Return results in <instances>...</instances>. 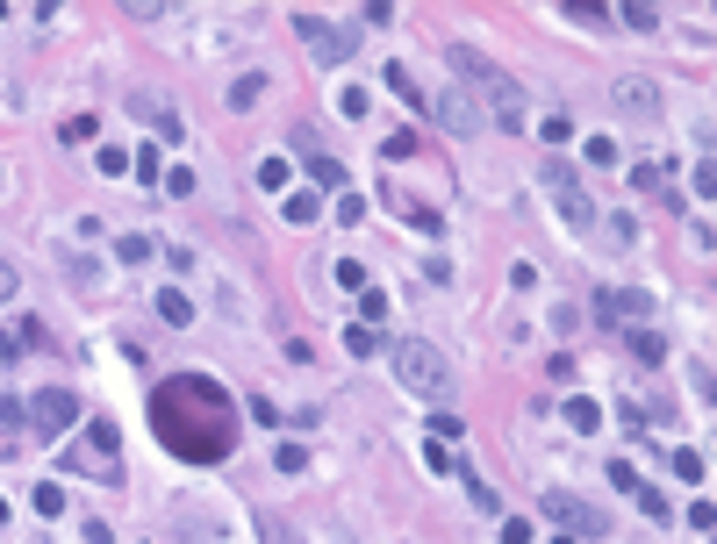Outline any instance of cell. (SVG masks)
<instances>
[{"label":"cell","instance_id":"6da1fadb","mask_svg":"<svg viewBox=\"0 0 717 544\" xmlns=\"http://www.w3.org/2000/svg\"><path fill=\"white\" fill-rule=\"evenodd\" d=\"M445 65H452V80H474V93L488 100V122H495V129L524 136V87H516V80L495 65V58H488V51H474V43H452V51H445Z\"/></svg>","mask_w":717,"mask_h":544},{"label":"cell","instance_id":"7a4b0ae2","mask_svg":"<svg viewBox=\"0 0 717 544\" xmlns=\"http://www.w3.org/2000/svg\"><path fill=\"white\" fill-rule=\"evenodd\" d=\"M388 372L410 387L416 401H445V394H452V380H459L452 359H445L430 337H402V344H388Z\"/></svg>","mask_w":717,"mask_h":544},{"label":"cell","instance_id":"3957f363","mask_svg":"<svg viewBox=\"0 0 717 544\" xmlns=\"http://www.w3.org/2000/svg\"><path fill=\"white\" fill-rule=\"evenodd\" d=\"M538 509H545V523H552L560 538H610V516H603L596 502L567 494V487H545V494H538Z\"/></svg>","mask_w":717,"mask_h":544},{"label":"cell","instance_id":"277c9868","mask_svg":"<svg viewBox=\"0 0 717 544\" xmlns=\"http://www.w3.org/2000/svg\"><path fill=\"white\" fill-rule=\"evenodd\" d=\"M295 36L308 43L316 65H344V58L359 51V29H337V22H323V14H295Z\"/></svg>","mask_w":717,"mask_h":544},{"label":"cell","instance_id":"5b68a950","mask_svg":"<svg viewBox=\"0 0 717 544\" xmlns=\"http://www.w3.org/2000/svg\"><path fill=\"white\" fill-rule=\"evenodd\" d=\"M430 115H438V129H445V136H459V144H474V136L488 129V115H481V100H474L467 87H445L438 100H430Z\"/></svg>","mask_w":717,"mask_h":544},{"label":"cell","instance_id":"8992f818","mask_svg":"<svg viewBox=\"0 0 717 544\" xmlns=\"http://www.w3.org/2000/svg\"><path fill=\"white\" fill-rule=\"evenodd\" d=\"M545 186H552V208H560V222H567V230H596V215H603V208L589 201V186L567 180V165H560V158L545 165Z\"/></svg>","mask_w":717,"mask_h":544},{"label":"cell","instance_id":"52a82bcc","mask_svg":"<svg viewBox=\"0 0 717 544\" xmlns=\"http://www.w3.org/2000/svg\"><path fill=\"white\" fill-rule=\"evenodd\" d=\"M29 423H36L43 437H65V430L80 423V394H65V387H36V394H29Z\"/></svg>","mask_w":717,"mask_h":544},{"label":"cell","instance_id":"ba28073f","mask_svg":"<svg viewBox=\"0 0 717 544\" xmlns=\"http://www.w3.org/2000/svg\"><path fill=\"white\" fill-rule=\"evenodd\" d=\"M295 151L308 158V180H316V193H337V186H344V165L323 151V136H316V129H295Z\"/></svg>","mask_w":717,"mask_h":544},{"label":"cell","instance_id":"9c48e42d","mask_svg":"<svg viewBox=\"0 0 717 544\" xmlns=\"http://www.w3.org/2000/svg\"><path fill=\"white\" fill-rule=\"evenodd\" d=\"M129 115H144V122H158V136H165V144H180V115H173V108H158L151 93H129Z\"/></svg>","mask_w":717,"mask_h":544},{"label":"cell","instance_id":"30bf717a","mask_svg":"<svg viewBox=\"0 0 717 544\" xmlns=\"http://www.w3.org/2000/svg\"><path fill=\"white\" fill-rule=\"evenodd\" d=\"M617 108H624V115H653V108H660L653 80H617Z\"/></svg>","mask_w":717,"mask_h":544},{"label":"cell","instance_id":"8fae6325","mask_svg":"<svg viewBox=\"0 0 717 544\" xmlns=\"http://www.w3.org/2000/svg\"><path fill=\"white\" fill-rule=\"evenodd\" d=\"M596 308H610V323H638L646 315V294H624V286H603Z\"/></svg>","mask_w":717,"mask_h":544},{"label":"cell","instance_id":"7c38bea8","mask_svg":"<svg viewBox=\"0 0 717 544\" xmlns=\"http://www.w3.org/2000/svg\"><path fill=\"white\" fill-rule=\"evenodd\" d=\"M259 93H266V72H244V80H230V115H244V108H259Z\"/></svg>","mask_w":717,"mask_h":544},{"label":"cell","instance_id":"4fadbf2b","mask_svg":"<svg viewBox=\"0 0 717 544\" xmlns=\"http://www.w3.org/2000/svg\"><path fill=\"white\" fill-rule=\"evenodd\" d=\"M115 258H122V266H151V258H158V244H151L144 230H129V237H115Z\"/></svg>","mask_w":717,"mask_h":544},{"label":"cell","instance_id":"5bb4252c","mask_svg":"<svg viewBox=\"0 0 717 544\" xmlns=\"http://www.w3.org/2000/svg\"><path fill=\"white\" fill-rule=\"evenodd\" d=\"M631 186H638V193H660L667 208H682V201L667 193V165H631Z\"/></svg>","mask_w":717,"mask_h":544},{"label":"cell","instance_id":"9a60e30c","mask_svg":"<svg viewBox=\"0 0 717 544\" xmlns=\"http://www.w3.org/2000/svg\"><path fill=\"white\" fill-rule=\"evenodd\" d=\"M359 323H366V330L388 323V294H381V286H359Z\"/></svg>","mask_w":717,"mask_h":544},{"label":"cell","instance_id":"2e32d148","mask_svg":"<svg viewBox=\"0 0 717 544\" xmlns=\"http://www.w3.org/2000/svg\"><path fill=\"white\" fill-rule=\"evenodd\" d=\"M596 423H603V408H596L589 394H574V401H567V430L581 437V430H596Z\"/></svg>","mask_w":717,"mask_h":544},{"label":"cell","instance_id":"e0dca14e","mask_svg":"<svg viewBox=\"0 0 717 544\" xmlns=\"http://www.w3.org/2000/svg\"><path fill=\"white\" fill-rule=\"evenodd\" d=\"M631 352H638L646 365H660L667 359V337H660V330H631Z\"/></svg>","mask_w":717,"mask_h":544},{"label":"cell","instance_id":"ac0fdd59","mask_svg":"<svg viewBox=\"0 0 717 544\" xmlns=\"http://www.w3.org/2000/svg\"><path fill=\"white\" fill-rule=\"evenodd\" d=\"M280 208H288V222H316L323 215V193H288Z\"/></svg>","mask_w":717,"mask_h":544},{"label":"cell","instance_id":"d6986e66","mask_svg":"<svg viewBox=\"0 0 717 544\" xmlns=\"http://www.w3.org/2000/svg\"><path fill=\"white\" fill-rule=\"evenodd\" d=\"M158 315H165V323H173V330H187V323H194V308H187V301H180V294H173V286H165V294H158Z\"/></svg>","mask_w":717,"mask_h":544},{"label":"cell","instance_id":"ffe728a7","mask_svg":"<svg viewBox=\"0 0 717 544\" xmlns=\"http://www.w3.org/2000/svg\"><path fill=\"white\" fill-rule=\"evenodd\" d=\"M344 352H359V359H373V352H381V330H366V323H352V330H344Z\"/></svg>","mask_w":717,"mask_h":544},{"label":"cell","instance_id":"44dd1931","mask_svg":"<svg viewBox=\"0 0 717 544\" xmlns=\"http://www.w3.org/2000/svg\"><path fill=\"white\" fill-rule=\"evenodd\" d=\"M381 87L395 93V100H423V87H416V80L402 72V65H388V80H381Z\"/></svg>","mask_w":717,"mask_h":544},{"label":"cell","instance_id":"7402d4cb","mask_svg":"<svg viewBox=\"0 0 717 544\" xmlns=\"http://www.w3.org/2000/svg\"><path fill=\"white\" fill-rule=\"evenodd\" d=\"M459 430H467L459 416H430V445H445V452H452V445H459Z\"/></svg>","mask_w":717,"mask_h":544},{"label":"cell","instance_id":"603a6c76","mask_svg":"<svg viewBox=\"0 0 717 544\" xmlns=\"http://www.w3.org/2000/svg\"><path fill=\"white\" fill-rule=\"evenodd\" d=\"M467 502H474V509H481V516H495V509H503V494H495V487H488V480H467Z\"/></svg>","mask_w":717,"mask_h":544},{"label":"cell","instance_id":"cb8c5ba5","mask_svg":"<svg viewBox=\"0 0 717 544\" xmlns=\"http://www.w3.org/2000/svg\"><path fill=\"white\" fill-rule=\"evenodd\" d=\"M259 186L280 193V186H288V158H259Z\"/></svg>","mask_w":717,"mask_h":544},{"label":"cell","instance_id":"d4e9b609","mask_svg":"<svg viewBox=\"0 0 717 544\" xmlns=\"http://www.w3.org/2000/svg\"><path fill=\"white\" fill-rule=\"evenodd\" d=\"M689 193H696V201H711V193H717V165H711V158H696V180H689Z\"/></svg>","mask_w":717,"mask_h":544},{"label":"cell","instance_id":"484cf974","mask_svg":"<svg viewBox=\"0 0 717 544\" xmlns=\"http://www.w3.org/2000/svg\"><path fill=\"white\" fill-rule=\"evenodd\" d=\"M624 29H660V7H617Z\"/></svg>","mask_w":717,"mask_h":544},{"label":"cell","instance_id":"4316f807","mask_svg":"<svg viewBox=\"0 0 717 544\" xmlns=\"http://www.w3.org/2000/svg\"><path fill=\"white\" fill-rule=\"evenodd\" d=\"M36 516H65V487H58V480L36 487Z\"/></svg>","mask_w":717,"mask_h":544},{"label":"cell","instance_id":"83f0119b","mask_svg":"<svg viewBox=\"0 0 717 544\" xmlns=\"http://www.w3.org/2000/svg\"><path fill=\"white\" fill-rule=\"evenodd\" d=\"M29 423V401H14V394H0V430H22Z\"/></svg>","mask_w":717,"mask_h":544},{"label":"cell","instance_id":"f1b7e54d","mask_svg":"<svg viewBox=\"0 0 717 544\" xmlns=\"http://www.w3.org/2000/svg\"><path fill=\"white\" fill-rule=\"evenodd\" d=\"M337 108H344V122H359L366 115V87H337Z\"/></svg>","mask_w":717,"mask_h":544},{"label":"cell","instance_id":"f546056e","mask_svg":"<svg viewBox=\"0 0 717 544\" xmlns=\"http://www.w3.org/2000/svg\"><path fill=\"white\" fill-rule=\"evenodd\" d=\"M337 286L359 294V286H366V266H359V258H337Z\"/></svg>","mask_w":717,"mask_h":544},{"label":"cell","instance_id":"4dcf8cb0","mask_svg":"<svg viewBox=\"0 0 717 544\" xmlns=\"http://www.w3.org/2000/svg\"><path fill=\"white\" fill-rule=\"evenodd\" d=\"M581 151H589V165H617V144H610V136H589Z\"/></svg>","mask_w":717,"mask_h":544},{"label":"cell","instance_id":"1f68e13d","mask_svg":"<svg viewBox=\"0 0 717 544\" xmlns=\"http://www.w3.org/2000/svg\"><path fill=\"white\" fill-rule=\"evenodd\" d=\"M675 473H682V480L696 487V480H703V458H696V452H689V445H682V452H675Z\"/></svg>","mask_w":717,"mask_h":544},{"label":"cell","instance_id":"d6a6232c","mask_svg":"<svg viewBox=\"0 0 717 544\" xmlns=\"http://www.w3.org/2000/svg\"><path fill=\"white\" fill-rule=\"evenodd\" d=\"M165 193H173V201H187V193H194V173H187V165H173V173H165Z\"/></svg>","mask_w":717,"mask_h":544},{"label":"cell","instance_id":"836d02e7","mask_svg":"<svg viewBox=\"0 0 717 544\" xmlns=\"http://www.w3.org/2000/svg\"><path fill=\"white\" fill-rule=\"evenodd\" d=\"M631 494H638V509H646V516H667V502H660V487H646V480H638Z\"/></svg>","mask_w":717,"mask_h":544},{"label":"cell","instance_id":"e575fe53","mask_svg":"<svg viewBox=\"0 0 717 544\" xmlns=\"http://www.w3.org/2000/svg\"><path fill=\"white\" fill-rule=\"evenodd\" d=\"M410 151H416V136H410V129H395V136L381 144V158H410Z\"/></svg>","mask_w":717,"mask_h":544},{"label":"cell","instance_id":"d590c367","mask_svg":"<svg viewBox=\"0 0 717 544\" xmlns=\"http://www.w3.org/2000/svg\"><path fill=\"white\" fill-rule=\"evenodd\" d=\"M503 544H531V530H524V523L510 516V523H503Z\"/></svg>","mask_w":717,"mask_h":544},{"label":"cell","instance_id":"8d00e7d4","mask_svg":"<svg viewBox=\"0 0 717 544\" xmlns=\"http://www.w3.org/2000/svg\"><path fill=\"white\" fill-rule=\"evenodd\" d=\"M7 294H14V266L0 258V301H7Z\"/></svg>","mask_w":717,"mask_h":544},{"label":"cell","instance_id":"74e56055","mask_svg":"<svg viewBox=\"0 0 717 544\" xmlns=\"http://www.w3.org/2000/svg\"><path fill=\"white\" fill-rule=\"evenodd\" d=\"M0 530H7V502H0Z\"/></svg>","mask_w":717,"mask_h":544}]
</instances>
